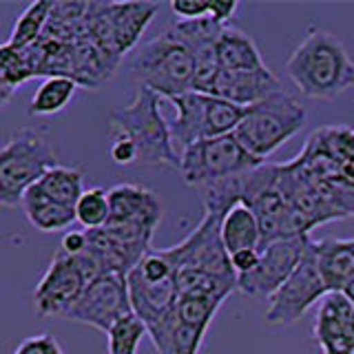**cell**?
I'll return each mask as SVG.
<instances>
[{"mask_svg": "<svg viewBox=\"0 0 354 354\" xmlns=\"http://www.w3.org/2000/svg\"><path fill=\"white\" fill-rule=\"evenodd\" d=\"M288 77L310 100H335L354 86V60L335 33L313 27L286 62Z\"/></svg>", "mask_w": 354, "mask_h": 354, "instance_id": "obj_1", "label": "cell"}, {"mask_svg": "<svg viewBox=\"0 0 354 354\" xmlns=\"http://www.w3.org/2000/svg\"><path fill=\"white\" fill-rule=\"evenodd\" d=\"M160 104L162 97L158 93L140 86L129 106L109 115V131L111 136H124L136 144L140 166H169L180 171V155L173 147L171 127Z\"/></svg>", "mask_w": 354, "mask_h": 354, "instance_id": "obj_2", "label": "cell"}, {"mask_svg": "<svg viewBox=\"0 0 354 354\" xmlns=\"http://www.w3.org/2000/svg\"><path fill=\"white\" fill-rule=\"evenodd\" d=\"M131 71L140 86L171 100L193 91L195 58L177 31L169 27L136 51L131 58Z\"/></svg>", "mask_w": 354, "mask_h": 354, "instance_id": "obj_3", "label": "cell"}, {"mask_svg": "<svg viewBox=\"0 0 354 354\" xmlns=\"http://www.w3.org/2000/svg\"><path fill=\"white\" fill-rule=\"evenodd\" d=\"M306 106L288 91H277L243 111L235 138L257 160L270 158L306 127Z\"/></svg>", "mask_w": 354, "mask_h": 354, "instance_id": "obj_4", "label": "cell"}, {"mask_svg": "<svg viewBox=\"0 0 354 354\" xmlns=\"http://www.w3.org/2000/svg\"><path fill=\"white\" fill-rule=\"evenodd\" d=\"M55 166L51 144L36 131L22 129L0 147V206L16 208L31 186Z\"/></svg>", "mask_w": 354, "mask_h": 354, "instance_id": "obj_5", "label": "cell"}, {"mask_svg": "<svg viewBox=\"0 0 354 354\" xmlns=\"http://www.w3.org/2000/svg\"><path fill=\"white\" fill-rule=\"evenodd\" d=\"M171 102L177 111L175 120L171 122V140L177 155H182L188 147L235 133L243 118V106L230 104L226 100L215 95L188 91L182 95L171 97Z\"/></svg>", "mask_w": 354, "mask_h": 354, "instance_id": "obj_6", "label": "cell"}, {"mask_svg": "<svg viewBox=\"0 0 354 354\" xmlns=\"http://www.w3.org/2000/svg\"><path fill=\"white\" fill-rule=\"evenodd\" d=\"M158 9V3H88L86 38L120 62L136 49Z\"/></svg>", "mask_w": 354, "mask_h": 354, "instance_id": "obj_7", "label": "cell"}, {"mask_svg": "<svg viewBox=\"0 0 354 354\" xmlns=\"http://www.w3.org/2000/svg\"><path fill=\"white\" fill-rule=\"evenodd\" d=\"M266 164L257 160L241 147V142L235 138V133L221 138L202 140L188 147L180 155V173L182 180L193 186L202 188L206 184H213L226 177H235L241 173H248L257 166Z\"/></svg>", "mask_w": 354, "mask_h": 354, "instance_id": "obj_8", "label": "cell"}, {"mask_svg": "<svg viewBox=\"0 0 354 354\" xmlns=\"http://www.w3.org/2000/svg\"><path fill=\"white\" fill-rule=\"evenodd\" d=\"M221 217L217 213H204L199 226L182 243L166 248V257L177 270H197L219 279L237 281V274L230 266V254L221 241Z\"/></svg>", "mask_w": 354, "mask_h": 354, "instance_id": "obj_9", "label": "cell"}, {"mask_svg": "<svg viewBox=\"0 0 354 354\" xmlns=\"http://www.w3.org/2000/svg\"><path fill=\"white\" fill-rule=\"evenodd\" d=\"M328 295V288L321 279L315 241L310 239L301 261L295 268L279 290L270 297L268 313H266V324L268 326H292L301 319L317 301Z\"/></svg>", "mask_w": 354, "mask_h": 354, "instance_id": "obj_10", "label": "cell"}, {"mask_svg": "<svg viewBox=\"0 0 354 354\" xmlns=\"http://www.w3.org/2000/svg\"><path fill=\"white\" fill-rule=\"evenodd\" d=\"M133 313L129 299V283L122 274H102L84 288L80 299L64 315L66 321L91 326L100 332L113 328L122 317Z\"/></svg>", "mask_w": 354, "mask_h": 354, "instance_id": "obj_11", "label": "cell"}, {"mask_svg": "<svg viewBox=\"0 0 354 354\" xmlns=\"http://www.w3.org/2000/svg\"><path fill=\"white\" fill-rule=\"evenodd\" d=\"M310 237H290L268 243L259 250V263L248 274L237 277V290L248 297H272L290 279L301 261Z\"/></svg>", "mask_w": 354, "mask_h": 354, "instance_id": "obj_12", "label": "cell"}, {"mask_svg": "<svg viewBox=\"0 0 354 354\" xmlns=\"http://www.w3.org/2000/svg\"><path fill=\"white\" fill-rule=\"evenodd\" d=\"M88 286L86 277L75 257H69L62 250L51 259L47 272L33 290V304L40 317H60L69 313L71 306L80 299Z\"/></svg>", "mask_w": 354, "mask_h": 354, "instance_id": "obj_13", "label": "cell"}, {"mask_svg": "<svg viewBox=\"0 0 354 354\" xmlns=\"http://www.w3.org/2000/svg\"><path fill=\"white\" fill-rule=\"evenodd\" d=\"M313 335L324 354H354V304L343 292L321 299Z\"/></svg>", "mask_w": 354, "mask_h": 354, "instance_id": "obj_14", "label": "cell"}, {"mask_svg": "<svg viewBox=\"0 0 354 354\" xmlns=\"http://www.w3.org/2000/svg\"><path fill=\"white\" fill-rule=\"evenodd\" d=\"M111 215L106 226H131L155 232L164 217L158 193L140 184H118L109 191Z\"/></svg>", "mask_w": 354, "mask_h": 354, "instance_id": "obj_15", "label": "cell"}, {"mask_svg": "<svg viewBox=\"0 0 354 354\" xmlns=\"http://www.w3.org/2000/svg\"><path fill=\"white\" fill-rule=\"evenodd\" d=\"M281 82L270 69L261 71H224L221 69L210 95L226 100L230 104L248 109L268 95L281 91Z\"/></svg>", "mask_w": 354, "mask_h": 354, "instance_id": "obj_16", "label": "cell"}, {"mask_svg": "<svg viewBox=\"0 0 354 354\" xmlns=\"http://www.w3.org/2000/svg\"><path fill=\"white\" fill-rule=\"evenodd\" d=\"M127 283H129V299H131L133 315H138L147 328L158 324L160 319H164L177 304L175 281L153 283L144 279V277L133 268L127 274Z\"/></svg>", "mask_w": 354, "mask_h": 354, "instance_id": "obj_17", "label": "cell"}, {"mask_svg": "<svg viewBox=\"0 0 354 354\" xmlns=\"http://www.w3.org/2000/svg\"><path fill=\"white\" fill-rule=\"evenodd\" d=\"M317 266L328 292H346L354 283V239L315 241Z\"/></svg>", "mask_w": 354, "mask_h": 354, "instance_id": "obj_18", "label": "cell"}, {"mask_svg": "<svg viewBox=\"0 0 354 354\" xmlns=\"http://www.w3.org/2000/svg\"><path fill=\"white\" fill-rule=\"evenodd\" d=\"M217 60L224 71H261L268 69L263 55L246 31L224 27L217 40Z\"/></svg>", "mask_w": 354, "mask_h": 354, "instance_id": "obj_19", "label": "cell"}, {"mask_svg": "<svg viewBox=\"0 0 354 354\" xmlns=\"http://www.w3.org/2000/svg\"><path fill=\"white\" fill-rule=\"evenodd\" d=\"M147 332L160 354H199L206 335L202 330L182 324L175 315V308L158 324L149 326Z\"/></svg>", "mask_w": 354, "mask_h": 354, "instance_id": "obj_20", "label": "cell"}, {"mask_svg": "<svg viewBox=\"0 0 354 354\" xmlns=\"http://www.w3.org/2000/svg\"><path fill=\"white\" fill-rule=\"evenodd\" d=\"M22 210L29 219V224L40 232H58L66 230L75 219V208L53 202L38 186H31L22 197Z\"/></svg>", "mask_w": 354, "mask_h": 354, "instance_id": "obj_21", "label": "cell"}, {"mask_svg": "<svg viewBox=\"0 0 354 354\" xmlns=\"http://www.w3.org/2000/svg\"><path fill=\"white\" fill-rule=\"evenodd\" d=\"M221 241L228 254H235L239 250L257 248L261 243V230H259V219L252 213V208L246 204L232 206L228 213L221 217Z\"/></svg>", "mask_w": 354, "mask_h": 354, "instance_id": "obj_22", "label": "cell"}, {"mask_svg": "<svg viewBox=\"0 0 354 354\" xmlns=\"http://www.w3.org/2000/svg\"><path fill=\"white\" fill-rule=\"evenodd\" d=\"M82 173L77 169H71V166H60L55 164L51 169L42 175V180L36 184L40 191L51 197L53 202L64 204L69 208H75L77 199L84 193V186H82Z\"/></svg>", "mask_w": 354, "mask_h": 354, "instance_id": "obj_23", "label": "cell"}, {"mask_svg": "<svg viewBox=\"0 0 354 354\" xmlns=\"http://www.w3.org/2000/svg\"><path fill=\"white\" fill-rule=\"evenodd\" d=\"M77 84L71 77L51 75L47 77L29 102V115H55L66 109L75 95Z\"/></svg>", "mask_w": 354, "mask_h": 354, "instance_id": "obj_24", "label": "cell"}, {"mask_svg": "<svg viewBox=\"0 0 354 354\" xmlns=\"http://www.w3.org/2000/svg\"><path fill=\"white\" fill-rule=\"evenodd\" d=\"M51 7H53V3L40 0V3H33L22 11L14 25V31H11V38H9L11 47L22 51V49L31 47V44H36L42 38L44 29H47Z\"/></svg>", "mask_w": 354, "mask_h": 354, "instance_id": "obj_25", "label": "cell"}, {"mask_svg": "<svg viewBox=\"0 0 354 354\" xmlns=\"http://www.w3.org/2000/svg\"><path fill=\"white\" fill-rule=\"evenodd\" d=\"M221 304H224V299L215 295H202V292L182 295V297H177L175 315L182 324L206 332L208 326L213 324Z\"/></svg>", "mask_w": 354, "mask_h": 354, "instance_id": "obj_26", "label": "cell"}, {"mask_svg": "<svg viewBox=\"0 0 354 354\" xmlns=\"http://www.w3.org/2000/svg\"><path fill=\"white\" fill-rule=\"evenodd\" d=\"M144 337H149L147 326L138 315L131 313L106 332V350L109 354H138Z\"/></svg>", "mask_w": 354, "mask_h": 354, "instance_id": "obj_27", "label": "cell"}, {"mask_svg": "<svg viewBox=\"0 0 354 354\" xmlns=\"http://www.w3.org/2000/svg\"><path fill=\"white\" fill-rule=\"evenodd\" d=\"M111 215V206H109V191L104 188H88L80 195L75 204V219L86 230H97L104 228Z\"/></svg>", "mask_w": 354, "mask_h": 354, "instance_id": "obj_28", "label": "cell"}, {"mask_svg": "<svg viewBox=\"0 0 354 354\" xmlns=\"http://www.w3.org/2000/svg\"><path fill=\"white\" fill-rule=\"evenodd\" d=\"M14 354H64V350H62V346L53 335H49V332H42V335L29 337L22 343H18V348L14 350Z\"/></svg>", "mask_w": 354, "mask_h": 354, "instance_id": "obj_29", "label": "cell"}, {"mask_svg": "<svg viewBox=\"0 0 354 354\" xmlns=\"http://www.w3.org/2000/svg\"><path fill=\"white\" fill-rule=\"evenodd\" d=\"M171 11L180 20L210 18V0H173Z\"/></svg>", "mask_w": 354, "mask_h": 354, "instance_id": "obj_30", "label": "cell"}, {"mask_svg": "<svg viewBox=\"0 0 354 354\" xmlns=\"http://www.w3.org/2000/svg\"><path fill=\"white\" fill-rule=\"evenodd\" d=\"M111 160L118 166H133L138 164V149L129 138L124 136H113V142H111Z\"/></svg>", "mask_w": 354, "mask_h": 354, "instance_id": "obj_31", "label": "cell"}, {"mask_svg": "<svg viewBox=\"0 0 354 354\" xmlns=\"http://www.w3.org/2000/svg\"><path fill=\"white\" fill-rule=\"evenodd\" d=\"M257 263H259V250L257 248H248V250H239L235 254H230V266H232V270H235L237 277L248 274Z\"/></svg>", "mask_w": 354, "mask_h": 354, "instance_id": "obj_32", "label": "cell"}, {"mask_svg": "<svg viewBox=\"0 0 354 354\" xmlns=\"http://www.w3.org/2000/svg\"><path fill=\"white\" fill-rule=\"evenodd\" d=\"M86 230L80 232V230H66L62 235V241H60V250L64 254H69V257H75V254H82L86 250Z\"/></svg>", "mask_w": 354, "mask_h": 354, "instance_id": "obj_33", "label": "cell"}, {"mask_svg": "<svg viewBox=\"0 0 354 354\" xmlns=\"http://www.w3.org/2000/svg\"><path fill=\"white\" fill-rule=\"evenodd\" d=\"M239 3L237 0H210V18L226 27V22L237 14Z\"/></svg>", "mask_w": 354, "mask_h": 354, "instance_id": "obj_34", "label": "cell"}, {"mask_svg": "<svg viewBox=\"0 0 354 354\" xmlns=\"http://www.w3.org/2000/svg\"><path fill=\"white\" fill-rule=\"evenodd\" d=\"M0 88H11L7 82V73H5V64H3V51H0Z\"/></svg>", "mask_w": 354, "mask_h": 354, "instance_id": "obj_35", "label": "cell"}, {"mask_svg": "<svg viewBox=\"0 0 354 354\" xmlns=\"http://www.w3.org/2000/svg\"><path fill=\"white\" fill-rule=\"evenodd\" d=\"M11 93H14V88H0V109H3L9 102Z\"/></svg>", "mask_w": 354, "mask_h": 354, "instance_id": "obj_36", "label": "cell"}]
</instances>
